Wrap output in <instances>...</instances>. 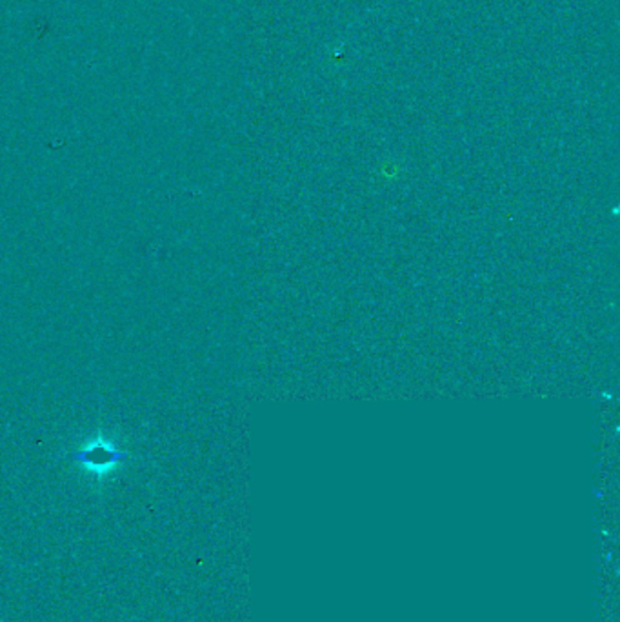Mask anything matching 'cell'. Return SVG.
<instances>
[{"label": "cell", "mask_w": 620, "mask_h": 622, "mask_svg": "<svg viewBox=\"0 0 620 622\" xmlns=\"http://www.w3.org/2000/svg\"><path fill=\"white\" fill-rule=\"evenodd\" d=\"M68 460L80 464L84 471H88L96 481L102 482L113 469L126 462L127 453L118 450L113 438L106 431L99 430L95 437L89 438L79 452L70 453Z\"/></svg>", "instance_id": "cell-1"}]
</instances>
